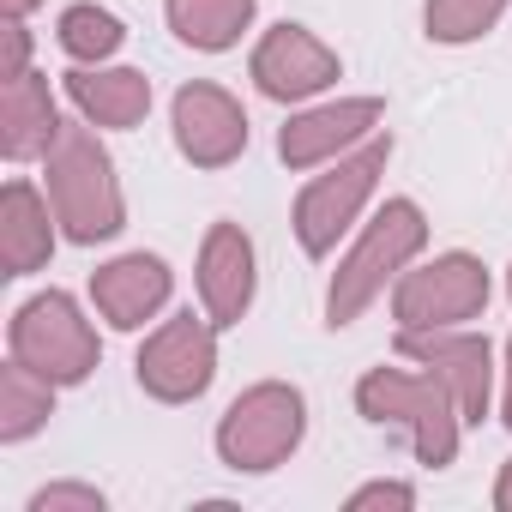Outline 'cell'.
I'll use <instances>...</instances> for the list:
<instances>
[{
  "instance_id": "obj_1",
  "label": "cell",
  "mask_w": 512,
  "mask_h": 512,
  "mask_svg": "<svg viewBox=\"0 0 512 512\" xmlns=\"http://www.w3.org/2000/svg\"><path fill=\"white\" fill-rule=\"evenodd\" d=\"M43 187H49V205H55L67 241L97 247V241L121 235V223H127L121 175H115V157L103 151V139H97L91 121L61 127L55 151L43 157Z\"/></svg>"
},
{
  "instance_id": "obj_2",
  "label": "cell",
  "mask_w": 512,
  "mask_h": 512,
  "mask_svg": "<svg viewBox=\"0 0 512 512\" xmlns=\"http://www.w3.org/2000/svg\"><path fill=\"white\" fill-rule=\"evenodd\" d=\"M422 247H428V217H422V205H416V199H386V205L368 217V229L356 235V247L338 260L332 284H326V326L362 320V308H368L386 284H398V278L410 272V260H416Z\"/></svg>"
},
{
  "instance_id": "obj_3",
  "label": "cell",
  "mask_w": 512,
  "mask_h": 512,
  "mask_svg": "<svg viewBox=\"0 0 512 512\" xmlns=\"http://www.w3.org/2000/svg\"><path fill=\"white\" fill-rule=\"evenodd\" d=\"M356 410L374 422V428H404L416 458L428 470H446L458 458V434H464V416L452 404V392L422 368H368L356 380Z\"/></svg>"
},
{
  "instance_id": "obj_4",
  "label": "cell",
  "mask_w": 512,
  "mask_h": 512,
  "mask_svg": "<svg viewBox=\"0 0 512 512\" xmlns=\"http://www.w3.org/2000/svg\"><path fill=\"white\" fill-rule=\"evenodd\" d=\"M308 434V398L290 380H260L247 386L223 416H217V458L241 476L278 470Z\"/></svg>"
},
{
  "instance_id": "obj_5",
  "label": "cell",
  "mask_w": 512,
  "mask_h": 512,
  "mask_svg": "<svg viewBox=\"0 0 512 512\" xmlns=\"http://www.w3.org/2000/svg\"><path fill=\"white\" fill-rule=\"evenodd\" d=\"M386 163H392V133H374V139H362L356 151H344L326 175H314L302 187V199H296V241H302L308 260H326V253L356 229V217L374 199Z\"/></svg>"
},
{
  "instance_id": "obj_6",
  "label": "cell",
  "mask_w": 512,
  "mask_h": 512,
  "mask_svg": "<svg viewBox=\"0 0 512 512\" xmlns=\"http://www.w3.org/2000/svg\"><path fill=\"white\" fill-rule=\"evenodd\" d=\"M7 344L25 368H37L43 380L55 386H79L91 380V368L103 362V344H97V326L79 314V302L67 290H43L31 296L13 326H7Z\"/></svg>"
},
{
  "instance_id": "obj_7",
  "label": "cell",
  "mask_w": 512,
  "mask_h": 512,
  "mask_svg": "<svg viewBox=\"0 0 512 512\" xmlns=\"http://www.w3.org/2000/svg\"><path fill=\"white\" fill-rule=\"evenodd\" d=\"M488 308V272L476 253H434L428 266L404 272L392 284V320L398 332H434V326H464Z\"/></svg>"
},
{
  "instance_id": "obj_8",
  "label": "cell",
  "mask_w": 512,
  "mask_h": 512,
  "mask_svg": "<svg viewBox=\"0 0 512 512\" xmlns=\"http://www.w3.org/2000/svg\"><path fill=\"white\" fill-rule=\"evenodd\" d=\"M139 386L157 398V404H193L205 398V386L217 380V326L205 314H175L163 320L145 344H139V362H133Z\"/></svg>"
},
{
  "instance_id": "obj_9",
  "label": "cell",
  "mask_w": 512,
  "mask_h": 512,
  "mask_svg": "<svg viewBox=\"0 0 512 512\" xmlns=\"http://www.w3.org/2000/svg\"><path fill=\"white\" fill-rule=\"evenodd\" d=\"M398 356H410L416 368H428L464 422H482L488 416V398H494V344L482 332H464V326H434V332H398Z\"/></svg>"
},
{
  "instance_id": "obj_10",
  "label": "cell",
  "mask_w": 512,
  "mask_h": 512,
  "mask_svg": "<svg viewBox=\"0 0 512 512\" xmlns=\"http://www.w3.org/2000/svg\"><path fill=\"white\" fill-rule=\"evenodd\" d=\"M169 127H175V145L193 169H229L247 151V109L211 79H193L175 91Z\"/></svg>"
},
{
  "instance_id": "obj_11",
  "label": "cell",
  "mask_w": 512,
  "mask_h": 512,
  "mask_svg": "<svg viewBox=\"0 0 512 512\" xmlns=\"http://www.w3.org/2000/svg\"><path fill=\"white\" fill-rule=\"evenodd\" d=\"M247 73H253V85H260L272 103H308V97H320L344 73V61L308 25H272L260 43H253Z\"/></svg>"
},
{
  "instance_id": "obj_12",
  "label": "cell",
  "mask_w": 512,
  "mask_h": 512,
  "mask_svg": "<svg viewBox=\"0 0 512 512\" xmlns=\"http://www.w3.org/2000/svg\"><path fill=\"white\" fill-rule=\"evenodd\" d=\"M380 121H386V103H380V97H338V103L302 109V115H290V127L278 133V157H284L290 169L338 163L344 151H356L362 139H374Z\"/></svg>"
},
{
  "instance_id": "obj_13",
  "label": "cell",
  "mask_w": 512,
  "mask_h": 512,
  "mask_svg": "<svg viewBox=\"0 0 512 512\" xmlns=\"http://www.w3.org/2000/svg\"><path fill=\"white\" fill-rule=\"evenodd\" d=\"M253 290H260V272H253V241L241 223H211L199 241V308L205 320L241 326V314L253 308Z\"/></svg>"
},
{
  "instance_id": "obj_14",
  "label": "cell",
  "mask_w": 512,
  "mask_h": 512,
  "mask_svg": "<svg viewBox=\"0 0 512 512\" xmlns=\"http://www.w3.org/2000/svg\"><path fill=\"white\" fill-rule=\"evenodd\" d=\"M169 290H175V278L157 253H121V260L91 272V302L115 332H139L151 314H163Z\"/></svg>"
},
{
  "instance_id": "obj_15",
  "label": "cell",
  "mask_w": 512,
  "mask_h": 512,
  "mask_svg": "<svg viewBox=\"0 0 512 512\" xmlns=\"http://www.w3.org/2000/svg\"><path fill=\"white\" fill-rule=\"evenodd\" d=\"M61 109H55V91L43 73H13L7 91H0V151L13 163H37L55 151L61 139Z\"/></svg>"
},
{
  "instance_id": "obj_16",
  "label": "cell",
  "mask_w": 512,
  "mask_h": 512,
  "mask_svg": "<svg viewBox=\"0 0 512 512\" xmlns=\"http://www.w3.org/2000/svg\"><path fill=\"white\" fill-rule=\"evenodd\" d=\"M55 223L61 217L49 193H37L31 181H7V193H0V260H7V278H31L49 266Z\"/></svg>"
},
{
  "instance_id": "obj_17",
  "label": "cell",
  "mask_w": 512,
  "mask_h": 512,
  "mask_svg": "<svg viewBox=\"0 0 512 512\" xmlns=\"http://www.w3.org/2000/svg\"><path fill=\"white\" fill-rule=\"evenodd\" d=\"M67 97L91 127H139L151 115V79L139 67H73Z\"/></svg>"
},
{
  "instance_id": "obj_18",
  "label": "cell",
  "mask_w": 512,
  "mask_h": 512,
  "mask_svg": "<svg viewBox=\"0 0 512 512\" xmlns=\"http://www.w3.org/2000/svg\"><path fill=\"white\" fill-rule=\"evenodd\" d=\"M169 31L199 49V55H223L241 43V31L253 25V0H163Z\"/></svg>"
},
{
  "instance_id": "obj_19",
  "label": "cell",
  "mask_w": 512,
  "mask_h": 512,
  "mask_svg": "<svg viewBox=\"0 0 512 512\" xmlns=\"http://www.w3.org/2000/svg\"><path fill=\"white\" fill-rule=\"evenodd\" d=\"M55 416V380H43L37 368H25L19 356L0 368V440L19 446L31 440L43 422Z\"/></svg>"
},
{
  "instance_id": "obj_20",
  "label": "cell",
  "mask_w": 512,
  "mask_h": 512,
  "mask_svg": "<svg viewBox=\"0 0 512 512\" xmlns=\"http://www.w3.org/2000/svg\"><path fill=\"white\" fill-rule=\"evenodd\" d=\"M55 37H61L67 61H79V67H103V61L127 43L121 19H115L109 7H97V0H79V7H67L61 25H55Z\"/></svg>"
},
{
  "instance_id": "obj_21",
  "label": "cell",
  "mask_w": 512,
  "mask_h": 512,
  "mask_svg": "<svg viewBox=\"0 0 512 512\" xmlns=\"http://www.w3.org/2000/svg\"><path fill=\"white\" fill-rule=\"evenodd\" d=\"M506 7H512V0H428V7H422V25H428V43L458 49V43L488 37Z\"/></svg>"
},
{
  "instance_id": "obj_22",
  "label": "cell",
  "mask_w": 512,
  "mask_h": 512,
  "mask_svg": "<svg viewBox=\"0 0 512 512\" xmlns=\"http://www.w3.org/2000/svg\"><path fill=\"white\" fill-rule=\"evenodd\" d=\"M103 506H109V494L91 482H49L31 494V512H103Z\"/></svg>"
},
{
  "instance_id": "obj_23",
  "label": "cell",
  "mask_w": 512,
  "mask_h": 512,
  "mask_svg": "<svg viewBox=\"0 0 512 512\" xmlns=\"http://www.w3.org/2000/svg\"><path fill=\"white\" fill-rule=\"evenodd\" d=\"M368 506H416V488H410V482H392V476L362 482V488L350 494V512H368Z\"/></svg>"
},
{
  "instance_id": "obj_24",
  "label": "cell",
  "mask_w": 512,
  "mask_h": 512,
  "mask_svg": "<svg viewBox=\"0 0 512 512\" xmlns=\"http://www.w3.org/2000/svg\"><path fill=\"white\" fill-rule=\"evenodd\" d=\"M13 73H31V31H25V19H7V67H0V79H13Z\"/></svg>"
},
{
  "instance_id": "obj_25",
  "label": "cell",
  "mask_w": 512,
  "mask_h": 512,
  "mask_svg": "<svg viewBox=\"0 0 512 512\" xmlns=\"http://www.w3.org/2000/svg\"><path fill=\"white\" fill-rule=\"evenodd\" d=\"M494 506L500 512H512V458L500 464V476H494Z\"/></svg>"
},
{
  "instance_id": "obj_26",
  "label": "cell",
  "mask_w": 512,
  "mask_h": 512,
  "mask_svg": "<svg viewBox=\"0 0 512 512\" xmlns=\"http://www.w3.org/2000/svg\"><path fill=\"white\" fill-rule=\"evenodd\" d=\"M500 422L512 428V338H506V398H500Z\"/></svg>"
},
{
  "instance_id": "obj_27",
  "label": "cell",
  "mask_w": 512,
  "mask_h": 512,
  "mask_svg": "<svg viewBox=\"0 0 512 512\" xmlns=\"http://www.w3.org/2000/svg\"><path fill=\"white\" fill-rule=\"evenodd\" d=\"M43 7V0H0V13H7V19H31Z\"/></svg>"
},
{
  "instance_id": "obj_28",
  "label": "cell",
  "mask_w": 512,
  "mask_h": 512,
  "mask_svg": "<svg viewBox=\"0 0 512 512\" xmlns=\"http://www.w3.org/2000/svg\"><path fill=\"white\" fill-rule=\"evenodd\" d=\"M506 296H512V272H506Z\"/></svg>"
}]
</instances>
